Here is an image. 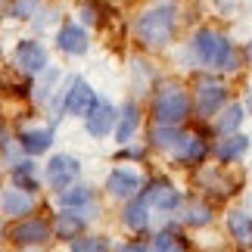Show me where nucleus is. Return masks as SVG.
I'll return each instance as SVG.
<instances>
[{"label":"nucleus","instance_id":"obj_1","mask_svg":"<svg viewBox=\"0 0 252 252\" xmlns=\"http://www.w3.org/2000/svg\"><path fill=\"white\" fill-rule=\"evenodd\" d=\"M193 47H196L199 60L206 65H215V69H234L237 65V53L230 47V41L224 34L212 32V28H199L196 37H193Z\"/></svg>","mask_w":252,"mask_h":252},{"label":"nucleus","instance_id":"obj_2","mask_svg":"<svg viewBox=\"0 0 252 252\" xmlns=\"http://www.w3.org/2000/svg\"><path fill=\"white\" fill-rule=\"evenodd\" d=\"M171 32H174V6H159V9H150L147 16L137 19V37L147 47H162L171 41Z\"/></svg>","mask_w":252,"mask_h":252},{"label":"nucleus","instance_id":"obj_3","mask_svg":"<svg viewBox=\"0 0 252 252\" xmlns=\"http://www.w3.org/2000/svg\"><path fill=\"white\" fill-rule=\"evenodd\" d=\"M187 112H190V100L178 84L162 87L156 103H153V115H156V122H162V125H178L181 119H187Z\"/></svg>","mask_w":252,"mask_h":252},{"label":"nucleus","instance_id":"obj_4","mask_svg":"<svg viewBox=\"0 0 252 252\" xmlns=\"http://www.w3.org/2000/svg\"><path fill=\"white\" fill-rule=\"evenodd\" d=\"M96 106L91 84L81 78H72V91H63V109L69 115H87Z\"/></svg>","mask_w":252,"mask_h":252},{"label":"nucleus","instance_id":"obj_5","mask_svg":"<svg viewBox=\"0 0 252 252\" xmlns=\"http://www.w3.org/2000/svg\"><path fill=\"white\" fill-rule=\"evenodd\" d=\"M224 84H218V81H212V78H199L196 81V109L202 115H215L221 106H224Z\"/></svg>","mask_w":252,"mask_h":252},{"label":"nucleus","instance_id":"obj_6","mask_svg":"<svg viewBox=\"0 0 252 252\" xmlns=\"http://www.w3.org/2000/svg\"><path fill=\"white\" fill-rule=\"evenodd\" d=\"M13 63L19 65L22 72H44V65H47V50L37 41H22L16 47V53H13Z\"/></svg>","mask_w":252,"mask_h":252},{"label":"nucleus","instance_id":"obj_7","mask_svg":"<svg viewBox=\"0 0 252 252\" xmlns=\"http://www.w3.org/2000/svg\"><path fill=\"white\" fill-rule=\"evenodd\" d=\"M75 178H78V162L72 156H53L50 159V165H47V181H50L56 190H65Z\"/></svg>","mask_w":252,"mask_h":252},{"label":"nucleus","instance_id":"obj_8","mask_svg":"<svg viewBox=\"0 0 252 252\" xmlns=\"http://www.w3.org/2000/svg\"><path fill=\"white\" fill-rule=\"evenodd\" d=\"M13 240L19 246H41L50 240V224L41 218H32V221H22L16 230H13Z\"/></svg>","mask_w":252,"mask_h":252},{"label":"nucleus","instance_id":"obj_9","mask_svg":"<svg viewBox=\"0 0 252 252\" xmlns=\"http://www.w3.org/2000/svg\"><path fill=\"white\" fill-rule=\"evenodd\" d=\"M84 119H87V134H94V137H106V134L112 131V125H115V109L109 103H96Z\"/></svg>","mask_w":252,"mask_h":252},{"label":"nucleus","instance_id":"obj_10","mask_svg":"<svg viewBox=\"0 0 252 252\" xmlns=\"http://www.w3.org/2000/svg\"><path fill=\"white\" fill-rule=\"evenodd\" d=\"M106 187H109V193H112L115 199H131L134 193L140 190V178H137L134 171L119 168V171L109 174V184H106Z\"/></svg>","mask_w":252,"mask_h":252},{"label":"nucleus","instance_id":"obj_11","mask_svg":"<svg viewBox=\"0 0 252 252\" xmlns=\"http://www.w3.org/2000/svg\"><path fill=\"white\" fill-rule=\"evenodd\" d=\"M60 50H65V53H84L87 50V34H84V28H78V25H63L60 28Z\"/></svg>","mask_w":252,"mask_h":252},{"label":"nucleus","instance_id":"obj_12","mask_svg":"<svg viewBox=\"0 0 252 252\" xmlns=\"http://www.w3.org/2000/svg\"><path fill=\"white\" fill-rule=\"evenodd\" d=\"M227 230L240 246H252V218L246 212H230L227 215Z\"/></svg>","mask_w":252,"mask_h":252},{"label":"nucleus","instance_id":"obj_13","mask_svg":"<svg viewBox=\"0 0 252 252\" xmlns=\"http://www.w3.org/2000/svg\"><path fill=\"white\" fill-rule=\"evenodd\" d=\"M32 209H34V199L25 193V187H16V190L3 193V212L6 215H28Z\"/></svg>","mask_w":252,"mask_h":252},{"label":"nucleus","instance_id":"obj_14","mask_svg":"<svg viewBox=\"0 0 252 252\" xmlns=\"http://www.w3.org/2000/svg\"><path fill=\"white\" fill-rule=\"evenodd\" d=\"M246 150H249V137H243V134H234V137L215 143V156H218L221 162H234V159L243 156Z\"/></svg>","mask_w":252,"mask_h":252},{"label":"nucleus","instance_id":"obj_15","mask_svg":"<svg viewBox=\"0 0 252 252\" xmlns=\"http://www.w3.org/2000/svg\"><path fill=\"white\" fill-rule=\"evenodd\" d=\"M134 131H137V106H134V103H125L122 112H119V125H115V140H119V143H128Z\"/></svg>","mask_w":252,"mask_h":252},{"label":"nucleus","instance_id":"obj_16","mask_svg":"<svg viewBox=\"0 0 252 252\" xmlns=\"http://www.w3.org/2000/svg\"><path fill=\"white\" fill-rule=\"evenodd\" d=\"M147 196V202L150 206H159V209H174L181 202V196H178V190H171L168 184H153V187L143 193Z\"/></svg>","mask_w":252,"mask_h":252},{"label":"nucleus","instance_id":"obj_17","mask_svg":"<svg viewBox=\"0 0 252 252\" xmlns=\"http://www.w3.org/2000/svg\"><path fill=\"white\" fill-rule=\"evenodd\" d=\"M174 147H178V159L181 162H196V159H202V153H206V143H202L196 134H184Z\"/></svg>","mask_w":252,"mask_h":252},{"label":"nucleus","instance_id":"obj_18","mask_svg":"<svg viewBox=\"0 0 252 252\" xmlns=\"http://www.w3.org/2000/svg\"><path fill=\"white\" fill-rule=\"evenodd\" d=\"M19 140H22V147L25 153H32V156H37V153H44L47 147H50V131H44V128H32V131H22L19 134Z\"/></svg>","mask_w":252,"mask_h":252},{"label":"nucleus","instance_id":"obj_19","mask_svg":"<svg viewBox=\"0 0 252 252\" xmlns=\"http://www.w3.org/2000/svg\"><path fill=\"white\" fill-rule=\"evenodd\" d=\"M147 196H140V199H134L128 209H125V224H128L131 230H143L147 227Z\"/></svg>","mask_w":252,"mask_h":252},{"label":"nucleus","instance_id":"obj_20","mask_svg":"<svg viewBox=\"0 0 252 252\" xmlns=\"http://www.w3.org/2000/svg\"><path fill=\"white\" fill-rule=\"evenodd\" d=\"M240 122H243V106L234 103V106H227V109L221 112V119L215 122V128H218L221 134H230L234 128H240Z\"/></svg>","mask_w":252,"mask_h":252},{"label":"nucleus","instance_id":"obj_21","mask_svg":"<svg viewBox=\"0 0 252 252\" xmlns=\"http://www.w3.org/2000/svg\"><path fill=\"white\" fill-rule=\"evenodd\" d=\"M81 224H84V218L78 212H63V215L56 218V230H60L63 237H75L81 230Z\"/></svg>","mask_w":252,"mask_h":252},{"label":"nucleus","instance_id":"obj_22","mask_svg":"<svg viewBox=\"0 0 252 252\" xmlns=\"http://www.w3.org/2000/svg\"><path fill=\"white\" fill-rule=\"evenodd\" d=\"M209 218H212V209L206 206V202H190V206H187V215H184V221L193 224V227L209 224Z\"/></svg>","mask_w":252,"mask_h":252},{"label":"nucleus","instance_id":"obj_23","mask_svg":"<svg viewBox=\"0 0 252 252\" xmlns=\"http://www.w3.org/2000/svg\"><path fill=\"white\" fill-rule=\"evenodd\" d=\"M60 199L63 206H84V202H91V187H65L60 190Z\"/></svg>","mask_w":252,"mask_h":252},{"label":"nucleus","instance_id":"obj_24","mask_svg":"<svg viewBox=\"0 0 252 252\" xmlns=\"http://www.w3.org/2000/svg\"><path fill=\"white\" fill-rule=\"evenodd\" d=\"M150 140L156 143V147H174V143L181 140V134L174 131V125H165V128H162V122H159V128H153Z\"/></svg>","mask_w":252,"mask_h":252},{"label":"nucleus","instance_id":"obj_25","mask_svg":"<svg viewBox=\"0 0 252 252\" xmlns=\"http://www.w3.org/2000/svg\"><path fill=\"white\" fill-rule=\"evenodd\" d=\"M32 171H34V165H32V162H19V165H16V171H13V178H16V187L34 190V178H32Z\"/></svg>","mask_w":252,"mask_h":252},{"label":"nucleus","instance_id":"obj_26","mask_svg":"<svg viewBox=\"0 0 252 252\" xmlns=\"http://www.w3.org/2000/svg\"><path fill=\"white\" fill-rule=\"evenodd\" d=\"M181 237H174V234H165V230H162V234L153 240V249H181L184 243H178Z\"/></svg>","mask_w":252,"mask_h":252},{"label":"nucleus","instance_id":"obj_27","mask_svg":"<svg viewBox=\"0 0 252 252\" xmlns=\"http://www.w3.org/2000/svg\"><path fill=\"white\" fill-rule=\"evenodd\" d=\"M72 249H106L103 240H72Z\"/></svg>","mask_w":252,"mask_h":252},{"label":"nucleus","instance_id":"obj_28","mask_svg":"<svg viewBox=\"0 0 252 252\" xmlns=\"http://www.w3.org/2000/svg\"><path fill=\"white\" fill-rule=\"evenodd\" d=\"M81 19H84V22H91V25H96V9L94 6H81Z\"/></svg>","mask_w":252,"mask_h":252},{"label":"nucleus","instance_id":"obj_29","mask_svg":"<svg viewBox=\"0 0 252 252\" xmlns=\"http://www.w3.org/2000/svg\"><path fill=\"white\" fill-rule=\"evenodd\" d=\"M249 112H252V96H249Z\"/></svg>","mask_w":252,"mask_h":252},{"label":"nucleus","instance_id":"obj_30","mask_svg":"<svg viewBox=\"0 0 252 252\" xmlns=\"http://www.w3.org/2000/svg\"><path fill=\"white\" fill-rule=\"evenodd\" d=\"M249 53H252V47H249Z\"/></svg>","mask_w":252,"mask_h":252}]
</instances>
